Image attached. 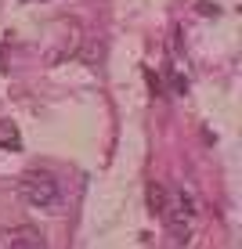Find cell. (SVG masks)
Instances as JSON below:
<instances>
[{
  "instance_id": "1",
  "label": "cell",
  "mask_w": 242,
  "mask_h": 249,
  "mask_svg": "<svg viewBox=\"0 0 242 249\" xmlns=\"http://www.w3.org/2000/svg\"><path fill=\"white\" fill-rule=\"evenodd\" d=\"M19 195L29 206H58L62 202V188L47 170H25L19 181Z\"/></svg>"
},
{
  "instance_id": "2",
  "label": "cell",
  "mask_w": 242,
  "mask_h": 249,
  "mask_svg": "<svg viewBox=\"0 0 242 249\" xmlns=\"http://www.w3.org/2000/svg\"><path fill=\"white\" fill-rule=\"evenodd\" d=\"M163 220H167L170 235L177 238V242H188V235H192V217H195V206L188 199L185 192H167V206H163L159 213Z\"/></svg>"
},
{
  "instance_id": "3",
  "label": "cell",
  "mask_w": 242,
  "mask_h": 249,
  "mask_svg": "<svg viewBox=\"0 0 242 249\" xmlns=\"http://www.w3.org/2000/svg\"><path fill=\"white\" fill-rule=\"evenodd\" d=\"M0 249H47V238L40 228L19 224V228H0Z\"/></svg>"
},
{
  "instance_id": "4",
  "label": "cell",
  "mask_w": 242,
  "mask_h": 249,
  "mask_svg": "<svg viewBox=\"0 0 242 249\" xmlns=\"http://www.w3.org/2000/svg\"><path fill=\"white\" fill-rule=\"evenodd\" d=\"M0 148H7V152L22 148V134H19V126H15L11 119H0Z\"/></svg>"
},
{
  "instance_id": "5",
  "label": "cell",
  "mask_w": 242,
  "mask_h": 249,
  "mask_svg": "<svg viewBox=\"0 0 242 249\" xmlns=\"http://www.w3.org/2000/svg\"><path fill=\"white\" fill-rule=\"evenodd\" d=\"M163 206H167V188L163 184H149V210L163 213Z\"/></svg>"
},
{
  "instance_id": "6",
  "label": "cell",
  "mask_w": 242,
  "mask_h": 249,
  "mask_svg": "<svg viewBox=\"0 0 242 249\" xmlns=\"http://www.w3.org/2000/svg\"><path fill=\"white\" fill-rule=\"evenodd\" d=\"M170 80H174V90H177V94L188 90V80H185V76H170Z\"/></svg>"
},
{
  "instance_id": "7",
  "label": "cell",
  "mask_w": 242,
  "mask_h": 249,
  "mask_svg": "<svg viewBox=\"0 0 242 249\" xmlns=\"http://www.w3.org/2000/svg\"><path fill=\"white\" fill-rule=\"evenodd\" d=\"M29 4H37V0H29Z\"/></svg>"
}]
</instances>
